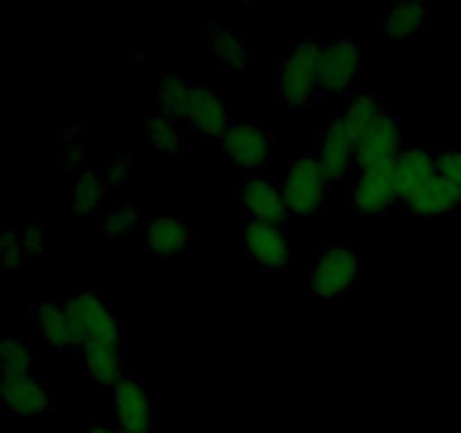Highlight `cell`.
<instances>
[{
    "label": "cell",
    "mask_w": 461,
    "mask_h": 433,
    "mask_svg": "<svg viewBox=\"0 0 461 433\" xmlns=\"http://www.w3.org/2000/svg\"><path fill=\"white\" fill-rule=\"evenodd\" d=\"M329 180L331 179L315 156H302L293 161L282 185L288 212L300 216L318 212L327 203Z\"/></svg>",
    "instance_id": "6da1fadb"
},
{
    "label": "cell",
    "mask_w": 461,
    "mask_h": 433,
    "mask_svg": "<svg viewBox=\"0 0 461 433\" xmlns=\"http://www.w3.org/2000/svg\"><path fill=\"white\" fill-rule=\"evenodd\" d=\"M360 68V50L351 39L318 43L315 52V79L320 93L342 95L354 86Z\"/></svg>",
    "instance_id": "7a4b0ae2"
},
{
    "label": "cell",
    "mask_w": 461,
    "mask_h": 433,
    "mask_svg": "<svg viewBox=\"0 0 461 433\" xmlns=\"http://www.w3.org/2000/svg\"><path fill=\"white\" fill-rule=\"evenodd\" d=\"M358 278V257L351 248H324L309 271V293L333 300L349 291Z\"/></svg>",
    "instance_id": "3957f363"
},
{
    "label": "cell",
    "mask_w": 461,
    "mask_h": 433,
    "mask_svg": "<svg viewBox=\"0 0 461 433\" xmlns=\"http://www.w3.org/2000/svg\"><path fill=\"white\" fill-rule=\"evenodd\" d=\"M221 144L228 161L239 170L259 171L273 161V138L259 122H232L221 138Z\"/></svg>",
    "instance_id": "277c9868"
},
{
    "label": "cell",
    "mask_w": 461,
    "mask_h": 433,
    "mask_svg": "<svg viewBox=\"0 0 461 433\" xmlns=\"http://www.w3.org/2000/svg\"><path fill=\"white\" fill-rule=\"evenodd\" d=\"M315 52H318V43H300L279 63L277 93L288 106H306L318 93Z\"/></svg>",
    "instance_id": "5b68a950"
},
{
    "label": "cell",
    "mask_w": 461,
    "mask_h": 433,
    "mask_svg": "<svg viewBox=\"0 0 461 433\" xmlns=\"http://www.w3.org/2000/svg\"><path fill=\"white\" fill-rule=\"evenodd\" d=\"M63 305L84 336V347L93 343L124 341L120 323L97 291L72 293Z\"/></svg>",
    "instance_id": "8992f818"
},
{
    "label": "cell",
    "mask_w": 461,
    "mask_h": 433,
    "mask_svg": "<svg viewBox=\"0 0 461 433\" xmlns=\"http://www.w3.org/2000/svg\"><path fill=\"white\" fill-rule=\"evenodd\" d=\"M115 419L117 427L126 433H153L156 409L153 397L144 382L133 374H124L115 388Z\"/></svg>",
    "instance_id": "52a82bcc"
},
{
    "label": "cell",
    "mask_w": 461,
    "mask_h": 433,
    "mask_svg": "<svg viewBox=\"0 0 461 433\" xmlns=\"http://www.w3.org/2000/svg\"><path fill=\"white\" fill-rule=\"evenodd\" d=\"M392 165H381L360 171V176L354 180L349 192V203L356 212L381 215V212H387L399 201Z\"/></svg>",
    "instance_id": "ba28073f"
},
{
    "label": "cell",
    "mask_w": 461,
    "mask_h": 433,
    "mask_svg": "<svg viewBox=\"0 0 461 433\" xmlns=\"http://www.w3.org/2000/svg\"><path fill=\"white\" fill-rule=\"evenodd\" d=\"M401 153V126L399 117L390 111L381 117L372 131L356 140V165L360 170L392 165Z\"/></svg>",
    "instance_id": "9c48e42d"
},
{
    "label": "cell",
    "mask_w": 461,
    "mask_h": 433,
    "mask_svg": "<svg viewBox=\"0 0 461 433\" xmlns=\"http://www.w3.org/2000/svg\"><path fill=\"white\" fill-rule=\"evenodd\" d=\"M394 170V183L396 192H399V203L405 207L412 203V198L439 174V165H437V156L430 152L419 147L403 149L399 158L392 165Z\"/></svg>",
    "instance_id": "30bf717a"
},
{
    "label": "cell",
    "mask_w": 461,
    "mask_h": 433,
    "mask_svg": "<svg viewBox=\"0 0 461 433\" xmlns=\"http://www.w3.org/2000/svg\"><path fill=\"white\" fill-rule=\"evenodd\" d=\"M243 207L252 221H264V224L282 226L288 216V206L284 192L264 174H252L246 179L239 192Z\"/></svg>",
    "instance_id": "8fae6325"
},
{
    "label": "cell",
    "mask_w": 461,
    "mask_h": 433,
    "mask_svg": "<svg viewBox=\"0 0 461 433\" xmlns=\"http://www.w3.org/2000/svg\"><path fill=\"white\" fill-rule=\"evenodd\" d=\"M3 409L12 418H48L54 410V400L41 379L27 374L3 382Z\"/></svg>",
    "instance_id": "7c38bea8"
},
{
    "label": "cell",
    "mask_w": 461,
    "mask_h": 433,
    "mask_svg": "<svg viewBox=\"0 0 461 433\" xmlns=\"http://www.w3.org/2000/svg\"><path fill=\"white\" fill-rule=\"evenodd\" d=\"M318 161L331 180L345 179L351 165H356V138L345 117L329 122L320 140Z\"/></svg>",
    "instance_id": "4fadbf2b"
},
{
    "label": "cell",
    "mask_w": 461,
    "mask_h": 433,
    "mask_svg": "<svg viewBox=\"0 0 461 433\" xmlns=\"http://www.w3.org/2000/svg\"><path fill=\"white\" fill-rule=\"evenodd\" d=\"M246 248L252 260L266 271H279L291 260L288 242L284 237V230L279 226L264 224V221H250L243 233Z\"/></svg>",
    "instance_id": "5bb4252c"
},
{
    "label": "cell",
    "mask_w": 461,
    "mask_h": 433,
    "mask_svg": "<svg viewBox=\"0 0 461 433\" xmlns=\"http://www.w3.org/2000/svg\"><path fill=\"white\" fill-rule=\"evenodd\" d=\"M34 323L43 341L54 350H84V336L68 314L66 305H39L34 311Z\"/></svg>",
    "instance_id": "9a60e30c"
},
{
    "label": "cell",
    "mask_w": 461,
    "mask_h": 433,
    "mask_svg": "<svg viewBox=\"0 0 461 433\" xmlns=\"http://www.w3.org/2000/svg\"><path fill=\"white\" fill-rule=\"evenodd\" d=\"M187 122L207 138H223L230 129V106L225 97L210 88H194Z\"/></svg>",
    "instance_id": "2e32d148"
},
{
    "label": "cell",
    "mask_w": 461,
    "mask_h": 433,
    "mask_svg": "<svg viewBox=\"0 0 461 433\" xmlns=\"http://www.w3.org/2000/svg\"><path fill=\"white\" fill-rule=\"evenodd\" d=\"M86 374L88 382L97 388H115L124 379L122 364H124V341L93 343L84 347Z\"/></svg>",
    "instance_id": "e0dca14e"
},
{
    "label": "cell",
    "mask_w": 461,
    "mask_h": 433,
    "mask_svg": "<svg viewBox=\"0 0 461 433\" xmlns=\"http://www.w3.org/2000/svg\"><path fill=\"white\" fill-rule=\"evenodd\" d=\"M461 207V189L450 183L446 176L437 174L408 206L412 215L421 216H441L453 215Z\"/></svg>",
    "instance_id": "ac0fdd59"
},
{
    "label": "cell",
    "mask_w": 461,
    "mask_h": 433,
    "mask_svg": "<svg viewBox=\"0 0 461 433\" xmlns=\"http://www.w3.org/2000/svg\"><path fill=\"white\" fill-rule=\"evenodd\" d=\"M192 237L194 233L189 230V226L180 219H171V216L153 219L147 228L149 251L158 257H165V260L185 253Z\"/></svg>",
    "instance_id": "d6986e66"
},
{
    "label": "cell",
    "mask_w": 461,
    "mask_h": 433,
    "mask_svg": "<svg viewBox=\"0 0 461 433\" xmlns=\"http://www.w3.org/2000/svg\"><path fill=\"white\" fill-rule=\"evenodd\" d=\"M430 9L426 3H403L383 18V34L390 41H408L426 27Z\"/></svg>",
    "instance_id": "ffe728a7"
},
{
    "label": "cell",
    "mask_w": 461,
    "mask_h": 433,
    "mask_svg": "<svg viewBox=\"0 0 461 433\" xmlns=\"http://www.w3.org/2000/svg\"><path fill=\"white\" fill-rule=\"evenodd\" d=\"M385 108L378 104V99L374 97L372 93L363 90V93H356L351 97L349 106H347V124H349L351 134H354L356 140L363 138L367 131H372L374 126L381 122V117L385 115Z\"/></svg>",
    "instance_id": "44dd1931"
},
{
    "label": "cell",
    "mask_w": 461,
    "mask_h": 433,
    "mask_svg": "<svg viewBox=\"0 0 461 433\" xmlns=\"http://www.w3.org/2000/svg\"><path fill=\"white\" fill-rule=\"evenodd\" d=\"M30 343L23 336H5L0 343V368H3V382L7 379L27 377L32 370Z\"/></svg>",
    "instance_id": "7402d4cb"
},
{
    "label": "cell",
    "mask_w": 461,
    "mask_h": 433,
    "mask_svg": "<svg viewBox=\"0 0 461 433\" xmlns=\"http://www.w3.org/2000/svg\"><path fill=\"white\" fill-rule=\"evenodd\" d=\"M194 86H189L183 77L169 75L160 84V106L162 113L174 117L176 122H187L189 106H192Z\"/></svg>",
    "instance_id": "603a6c76"
},
{
    "label": "cell",
    "mask_w": 461,
    "mask_h": 433,
    "mask_svg": "<svg viewBox=\"0 0 461 433\" xmlns=\"http://www.w3.org/2000/svg\"><path fill=\"white\" fill-rule=\"evenodd\" d=\"M104 183L102 174L90 167H86L75 180V189H72V207L75 212L79 215H95L102 206V198H104Z\"/></svg>",
    "instance_id": "cb8c5ba5"
},
{
    "label": "cell",
    "mask_w": 461,
    "mask_h": 433,
    "mask_svg": "<svg viewBox=\"0 0 461 433\" xmlns=\"http://www.w3.org/2000/svg\"><path fill=\"white\" fill-rule=\"evenodd\" d=\"M147 138L158 152L169 153V156H178L180 149H183V134H180L178 124H176L174 117H169L167 113H153L147 120Z\"/></svg>",
    "instance_id": "d4e9b609"
},
{
    "label": "cell",
    "mask_w": 461,
    "mask_h": 433,
    "mask_svg": "<svg viewBox=\"0 0 461 433\" xmlns=\"http://www.w3.org/2000/svg\"><path fill=\"white\" fill-rule=\"evenodd\" d=\"M210 45L212 50H214L216 57H219L228 68H234V70H241V68H246V63L250 61V50L246 48L241 36H239L237 32L230 30V27H216Z\"/></svg>",
    "instance_id": "484cf974"
},
{
    "label": "cell",
    "mask_w": 461,
    "mask_h": 433,
    "mask_svg": "<svg viewBox=\"0 0 461 433\" xmlns=\"http://www.w3.org/2000/svg\"><path fill=\"white\" fill-rule=\"evenodd\" d=\"M140 224L138 207L133 203H120L113 210L106 212L102 221V233L108 242H122V239L129 237L131 233H135Z\"/></svg>",
    "instance_id": "4316f807"
},
{
    "label": "cell",
    "mask_w": 461,
    "mask_h": 433,
    "mask_svg": "<svg viewBox=\"0 0 461 433\" xmlns=\"http://www.w3.org/2000/svg\"><path fill=\"white\" fill-rule=\"evenodd\" d=\"M27 253L21 244V235L18 233H5L3 242H0V260L9 273H16L27 264Z\"/></svg>",
    "instance_id": "83f0119b"
},
{
    "label": "cell",
    "mask_w": 461,
    "mask_h": 433,
    "mask_svg": "<svg viewBox=\"0 0 461 433\" xmlns=\"http://www.w3.org/2000/svg\"><path fill=\"white\" fill-rule=\"evenodd\" d=\"M437 165H439V174L461 189V147L444 149L437 153Z\"/></svg>",
    "instance_id": "f1b7e54d"
},
{
    "label": "cell",
    "mask_w": 461,
    "mask_h": 433,
    "mask_svg": "<svg viewBox=\"0 0 461 433\" xmlns=\"http://www.w3.org/2000/svg\"><path fill=\"white\" fill-rule=\"evenodd\" d=\"M18 235H21V244L23 248H25L27 255H41V253H43V244H45L43 226L32 221V224H27Z\"/></svg>",
    "instance_id": "f546056e"
},
{
    "label": "cell",
    "mask_w": 461,
    "mask_h": 433,
    "mask_svg": "<svg viewBox=\"0 0 461 433\" xmlns=\"http://www.w3.org/2000/svg\"><path fill=\"white\" fill-rule=\"evenodd\" d=\"M104 183L111 185V188H120L126 179H129V158L126 156H117L104 167L102 171Z\"/></svg>",
    "instance_id": "4dcf8cb0"
},
{
    "label": "cell",
    "mask_w": 461,
    "mask_h": 433,
    "mask_svg": "<svg viewBox=\"0 0 461 433\" xmlns=\"http://www.w3.org/2000/svg\"><path fill=\"white\" fill-rule=\"evenodd\" d=\"M84 165H86L84 147L77 143H68L66 147H63V167L70 171H77V170L84 171L86 170Z\"/></svg>",
    "instance_id": "1f68e13d"
},
{
    "label": "cell",
    "mask_w": 461,
    "mask_h": 433,
    "mask_svg": "<svg viewBox=\"0 0 461 433\" xmlns=\"http://www.w3.org/2000/svg\"><path fill=\"white\" fill-rule=\"evenodd\" d=\"M86 433H126L122 431L120 427H106V424H95V427H88Z\"/></svg>",
    "instance_id": "d6a6232c"
}]
</instances>
